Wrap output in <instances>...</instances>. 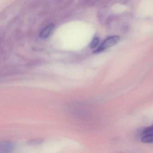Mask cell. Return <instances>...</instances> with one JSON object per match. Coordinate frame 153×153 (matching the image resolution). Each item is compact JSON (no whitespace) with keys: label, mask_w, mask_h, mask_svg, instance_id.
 <instances>
[{"label":"cell","mask_w":153,"mask_h":153,"mask_svg":"<svg viewBox=\"0 0 153 153\" xmlns=\"http://www.w3.org/2000/svg\"><path fill=\"white\" fill-rule=\"evenodd\" d=\"M120 38L117 36H111L106 39L103 43L101 44L100 47L95 51L100 52L103 51L113 46L119 41Z\"/></svg>","instance_id":"1"},{"label":"cell","mask_w":153,"mask_h":153,"mask_svg":"<svg viewBox=\"0 0 153 153\" xmlns=\"http://www.w3.org/2000/svg\"><path fill=\"white\" fill-rule=\"evenodd\" d=\"M15 147V144L13 142L9 141L0 142V153L12 152Z\"/></svg>","instance_id":"2"},{"label":"cell","mask_w":153,"mask_h":153,"mask_svg":"<svg viewBox=\"0 0 153 153\" xmlns=\"http://www.w3.org/2000/svg\"><path fill=\"white\" fill-rule=\"evenodd\" d=\"M54 28V25L51 24L44 29L40 33V36L42 38H47L50 35V32L52 31Z\"/></svg>","instance_id":"3"},{"label":"cell","mask_w":153,"mask_h":153,"mask_svg":"<svg viewBox=\"0 0 153 153\" xmlns=\"http://www.w3.org/2000/svg\"><path fill=\"white\" fill-rule=\"evenodd\" d=\"M142 142L146 143H153V133L143 135L142 138Z\"/></svg>","instance_id":"4"},{"label":"cell","mask_w":153,"mask_h":153,"mask_svg":"<svg viewBox=\"0 0 153 153\" xmlns=\"http://www.w3.org/2000/svg\"><path fill=\"white\" fill-rule=\"evenodd\" d=\"M43 142H44V140H43V139H31V140L28 141L27 142V144L28 146H35L41 144V143H43Z\"/></svg>","instance_id":"5"},{"label":"cell","mask_w":153,"mask_h":153,"mask_svg":"<svg viewBox=\"0 0 153 153\" xmlns=\"http://www.w3.org/2000/svg\"><path fill=\"white\" fill-rule=\"evenodd\" d=\"M153 133V125L151 126L146 128L144 129L142 132V135L143 136L147 134H152Z\"/></svg>","instance_id":"6"},{"label":"cell","mask_w":153,"mask_h":153,"mask_svg":"<svg viewBox=\"0 0 153 153\" xmlns=\"http://www.w3.org/2000/svg\"><path fill=\"white\" fill-rule=\"evenodd\" d=\"M12 74H14V72L13 71H10V72H0V81H1L3 77Z\"/></svg>","instance_id":"7"},{"label":"cell","mask_w":153,"mask_h":153,"mask_svg":"<svg viewBox=\"0 0 153 153\" xmlns=\"http://www.w3.org/2000/svg\"><path fill=\"white\" fill-rule=\"evenodd\" d=\"M99 39L97 38H95L92 41L91 43V47L92 49L94 48L97 46V45H98L99 43Z\"/></svg>","instance_id":"8"}]
</instances>
